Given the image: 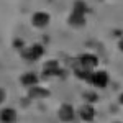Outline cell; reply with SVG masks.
<instances>
[{"label":"cell","mask_w":123,"mask_h":123,"mask_svg":"<svg viewBox=\"0 0 123 123\" xmlns=\"http://www.w3.org/2000/svg\"><path fill=\"white\" fill-rule=\"evenodd\" d=\"M43 76L44 77H53V76H59V77H64V71L61 69L59 62L57 61H48L46 64L43 66Z\"/></svg>","instance_id":"1"},{"label":"cell","mask_w":123,"mask_h":123,"mask_svg":"<svg viewBox=\"0 0 123 123\" xmlns=\"http://www.w3.org/2000/svg\"><path fill=\"white\" fill-rule=\"evenodd\" d=\"M43 46L41 44H33V46L26 48V49H21V57H25L26 61H36L41 57L43 54Z\"/></svg>","instance_id":"2"},{"label":"cell","mask_w":123,"mask_h":123,"mask_svg":"<svg viewBox=\"0 0 123 123\" xmlns=\"http://www.w3.org/2000/svg\"><path fill=\"white\" fill-rule=\"evenodd\" d=\"M108 80H110V77H108V74L105 71H95V72H92L90 84H94L98 89H104V87L108 85Z\"/></svg>","instance_id":"3"},{"label":"cell","mask_w":123,"mask_h":123,"mask_svg":"<svg viewBox=\"0 0 123 123\" xmlns=\"http://www.w3.org/2000/svg\"><path fill=\"white\" fill-rule=\"evenodd\" d=\"M79 62H80V67H84L87 71H92L94 67H97L98 59H97L94 54H82L80 59H79Z\"/></svg>","instance_id":"4"},{"label":"cell","mask_w":123,"mask_h":123,"mask_svg":"<svg viewBox=\"0 0 123 123\" xmlns=\"http://www.w3.org/2000/svg\"><path fill=\"white\" fill-rule=\"evenodd\" d=\"M31 23L36 28H44L48 23H49V15H48L46 12H36L33 15V18H31Z\"/></svg>","instance_id":"5"},{"label":"cell","mask_w":123,"mask_h":123,"mask_svg":"<svg viewBox=\"0 0 123 123\" xmlns=\"http://www.w3.org/2000/svg\"><path fill=\"white\" fill-rule=\"evenodd\" d=\"M74 108H72V105L69 104H64L61 105V108H59V118L62 120V122H72L74 120Z\"/></svg>","instance_id":"6"},{"label":"cell","mask_w":123,"mask_h":123,"mask_svg":"<svg viewBox=\"0 0 123 123\" xmlns=\"http://www.w3.org/2000/svg\"><path fill=\"white\" fill-rule=\"evenodd\" d=\"M69 25H71V26H76V28L84 26V25H85V13L72 12V15L69 17Z\"/></svg>","instance_id":"7"},{"label":"cell","mask_w":123,"mask_h":123,"mask_svg":"<svg viewBox=\"0 0 123 123\" xmlns=\"http://www.w3.org/2000/svg\"><path fill=\"white\" fill-rule=\"evenodd\" d=\"M79 115H80V118H82L84 122H92L94 117H95V108L90 104H87V105H84V107H80Z\"/></svg>","instance_id":"8"},{"label":"cell","mask_w":123,"mask_h":123,"mask_svg":"<svg viewBox=\"0 0 123 123\" xmlns=\"http://www.w3.org/2000/svg\"><path fill=\"white\" fill-rule=\"evenodd\" d=\"M17 120V112L13 108H3L0 110V122L2 123H13Z\"/></svg>","instance_id":"9"},{"label":"cell","mask_w":123,"mask_h":123,"mask_svg":"<svg viewBox=\"0 0 123 123\" xmlns=\"http://www.w3.org/2000/svg\"><path fill=\"white\" fill-rule=\"evenodd\" d=\"M20 80H21L23 85H28L30 89L38 85V76H36L35 72H26V74H23V76L20 77Z\"/></svg>","instance_id":"10"},{"label":"cell","mask_w":123,"mask_h":123,"mask_svg":"<svg viewBox=\"0 0 123 123\" xmlns=\"http://www.w3.org/2000/svg\"><path fill=\"white\" fill-rule=\"evenodd\" d=\"M49 95V90L46 89H41V87H31L30 89V98H44Z\"/></svg>","instance_id":"11"},{"label":"cell","mask_w":123,"mask_h":123,"mask_svg":"<svg viewBox=\"0 0 123 123\" xmlns=\"http://www.w3.org/2000/svg\"><path fill=\"white\" fill-rule=\"evenodd\" d=\"M84 98L87 102H95V100H97V95L92 94V92H87V94H84Z\"/></svg>","instance_id":"12"},{"label":"cell","mask_w":123,"mask_h":123,"mask_svg":"<svg viewBox=\"0 0 123 123\" xmlns=\"http://www.w3.org/2000/svg\"><path fill=\"white\" fill-rule=\"evenodd\" d=\"M5 97H7V95H5V90H3V89L0 87V105L3 104V100H5Z\"/></svg>","instance_id":"13"},{"label":"cell","mask_w":123,"mask_h":123,"mask_svg":"<svg viewBox=\"0 0 123 123\" xmlns=\"http://www.w3.org/2000/svg\"><path fill=\"white\" fill-rule=\"evenodd\" d=\"M118 48H120V49H122V51H123V38L120 39V41H118Z\"/></svg>","instance_id":"14"},{"label":"cell","mask_w":123,"mask_h":123,"mask_svg":"<svg viewBox=\"0 0 123 123\" xmlns=\"http://www.w3.org/2000/svg\"><path fill=\"white\" fill-rule=\"evenodd\" d=\"M120 102H122V104H123V94L120 95Z\"/></svg>","instance_id":"15"}]
</instances>
